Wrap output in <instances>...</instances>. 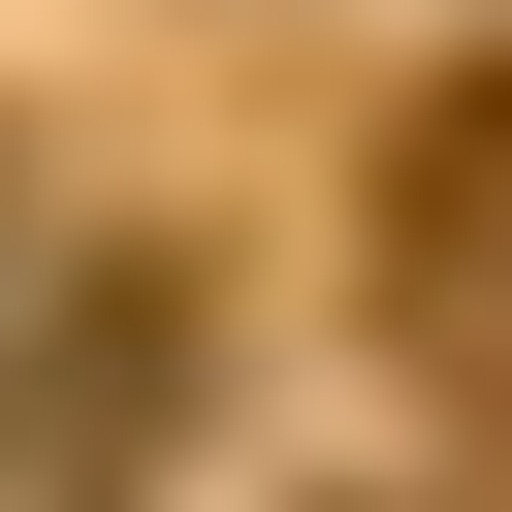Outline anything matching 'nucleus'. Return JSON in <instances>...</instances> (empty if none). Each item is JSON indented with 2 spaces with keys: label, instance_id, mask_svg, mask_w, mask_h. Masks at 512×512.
Listing matches in <instances>:
<instances>
[{
  "label": "nucleus",
  "instance_id": "1",
  "mask_svg": "<svg viewBox=\"0 0 512 512\" xmlns=\"http://www.w3.org/2000/svg\"><path fill=\"white\" fill-rule=\"evenodd\" d=\"M384 320L416 352H512V64H448L384 128Z\"/></svg>",
  "mask_w": 512,
  "mask_h": 512
},
{
  "label": "nucleus",
  "instance_id": "2",
  "mask_svg": "<svg viewBox=\"0 0 512 512\" xmlns=\"http://www.w3.org/2000/svg\"><path fill=\"white\" fill-rule=\"evenodd\" d=\"M128 448H160V288L96 256V288H64V352H32V480H128Z\"/></svg>",
  "mask_w": 512,
  "mask_h": 512
}]
</instances>
